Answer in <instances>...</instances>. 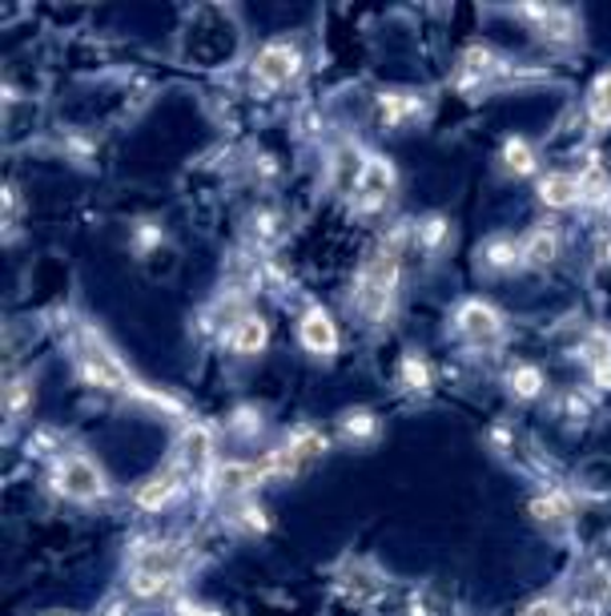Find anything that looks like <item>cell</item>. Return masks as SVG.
<instances>
[{
    "label": "cell",
    "instance_id": "6da1fadb",
    "mask_svg": "<svg viewBox=\"0 0 611 616\" xmlns=\"http://www.w3.org/2000/svg\"><path fill=\"white\" fill-rule=\"evenodd\" d=\"M398 263L395 254H378L358 278V307L366 310V319H386L390 310V295H395Z\"/></svg>",
    "mask_w": 611,
    "mask_h": 616
},
{
    "label": "cell",
    "instance_id": "7a4b0ae2",
    "mask_svg": "<svg viewBox=\"0 0 611 616\" xmlns=\"http://www.w3.org/2000/svg\"><path fill=\"white\" fill-rule=\"evenodd\" d=\"M81 375L89 379V383H97V387H129V375H125L121 359H117L97 334H85V347H81Z\"/></svg>",
    "mask_w": 611,
    "mask_h": 616
},
{
    "label": "cell",
    "instance_id": "3957f363",
    "mask_svg": "<svg viewBox=\"0 0 611 616\" xmlns=\"http://www.w3.org/2000/svg\"><path fill=\"white\" fill-rule=\"evenodd\" d=\"M57 488L65 491L68 500H101L105 471L85 456H68V459H61V468H57Z\"/></svg>",
    "mask_w": 611,
    "mask_h": 616
},
{
    "label": "cell",
    "instance_id": "277c9868",
    "mask_svg": "<svg viewBox=\"0 0 611 616\" xmlns=\"http://www.w3.org/2000/svg\"><path fill=\"white\" fill-rule=\"evenodd\" d=\"M298 65H302L298 49H290V45H266L258 53V61H254V81H258L261 89H278V85H286V81H294Z\"/></svg>",
    "mask_w": 611,
    "mask_h": 616
},
{
    "label": "cell",
    "instance_id": "5b68a950",
    "mask_svg": "<svg viewBox=\"0 0 611 616\" xmlns=\"http://www.w3.org/2000/svg\"><path fill=\"white\" fill-rule=\"evenodd\" d=\"M390 190H395V166L386 158H366L358 178H354V202L363 205V210H371V205L383 202Z\"/></svg>",
    "mask_w": 611,
    "mask_h": 616
},
{
    "label": "cell",
    "instance_id": "8992f818",
    "mask_svg": "<svg viewBox=\"0 0 611 616\" xmlns=\"http://www.w3.org/2000/svg\"><path fill=\"white\" fill-rule=\"evenodd\" d=\"M459 331L467 334L471 342H479V347H487V342L499 339V331H503V315H499L491 302H463L459 307Z\"/></svg>",
    "mask_w": 611,
    "mask_h": 616
},
{
    "label": "cell",
    "instance_id": "52a82bcc",
    "mask_svg": "<svg viewBox=\"0 0 611 616\" xmlns=\"http://www.w3.org/2000/svg\"><path fill=\"white\" fill-rule=\"evenodd\" d=\"M210 456H214V435H210V427H190L178 439V464L185 471H205Z\"/></svg>",
    "mask_w": 611,
    "mask_h": 616
},
{
    "label": "cell",
    "instance_id": "ba28073f",
    "mask_svg": "<svg viewBox=\"0 0 611 616\" xmlns=\"http://www.w3.org/2000/svg\"><path fill=\"white\" fill-rule=\"evenodd\" d=\"M302 347L314 354H334V347H339V331L322 310H310L302 319Z\"/></svg>",
    "mask_w": 611,
    "mask_h": 616
},
{
    "label": "cell",
    "instance_id": "9c48e42d",
    "mask_svg": "<svg viewBox=\"0 0 611 616\" xmlns=\"http://www.w3.org/2000/svg\"><path fill=\"white\" fill-rule=\"evenodd\" d=\"M539 198H544V205H551V210H567V205L579 202V178L551 173V178L539 182Z\"/></svg>",
    "mask_w": 611,
    "mask_h": 616
},
{
    "label": "cell",
    "instance_id": "30bf717a",
    "mask_svg": "<svg viewBox=\"0 0 611 616\" xmlns=\"http://www.w3.org/2000/svg\"><path fill=\"white\" fill-rule=\"evenodd\" d=\"M555 254H559V234H555L551 226H535L532 230V238L523 242V258H527V263H551Z\"/></svg>",
    "mask_w": 611,
    "mask_h": 616
},
{
    "label": "cell",
    "instance_id": "8fae6325",
    "mask_svg": "<svg viewBox=\"0 0 611 616\" xmlns=\"http://www.w3.org/2000/svg\"><path fill=\"white\" fill-rule=\"evenodd\" d=\"M229 347L238 354H258L266 347V322L261 319H242L234 331H229Z\"/></svg>",
    "mask_w": 611,
    "mask_h": 616
},
{
    "label": "cell",
    "instance_id": "7c38bea8",
    "mask_svg": "<svg viewBox=\"0 0 611 616\" xmlns=\"http://www.w3.org/2000/svg\"><path fill=\"white\" fill-rule=\"evenodd\" d=\"M173 491H178V476H158L137 491V503H141L146 512H158V508H165V500H170Z\"/></svg>",
    "mask_w": 611,
    "mask_h": 616
},
{
    "label": "cell",
    "instance_id": "4fadbf2b",
    "mask_svg": "<svg viewBox=\"0 0 611 616\" xmlns=\"http://www.w3.org/2000/svg\"><path fill=\"white\" fill-rule=\"evenodd\" d=\"M579 194H583V202H608L611 182H608V170H603L600 161H591L588 173H579Z\"/></svg>",
    "mask_w": 611,
    "mask_h": 616
},
{
    "label": "cell",
    "instance_id": "5bb4252c",
    "mask_svg": "<svg viewBox=\"0 0 611 616\" xmlns=\"http://www.w3.org/2000/svg\"><path fill=\"white\" fill-rule=\"evenodd\" d=\"M588 114L596 126H611V73H603L588 93Z\"/></svg>",
    "mask_w": 611,
    "mask_h": 616
},
{
    "label": "cell",
    "instance_id": "9a60e30c",
    "mask_svg": "<svg viewBox=\"0 0 611 616\" xmlns=\"http://www.w3.org/2000/svg\"><path fill=\"white\" fill-rule=\"evenodd\" d=\"M258 476V468H246V464H226V468L217 471V491H226V496H238L246 491Z\"/></svg>",
    "mask_w": 611,
    "mask_h": 616
},
{
    "label": "cell",
    "instance_id": "2e32d148",
    "mask_svg": "<svg viewBox=\"0 0 611 616\" xmlns=\"http://www.w3.org/2000/svg\"><path fill=\"white\" fill-rule=\"evenodd\" d=\"M544 17V33L551 36V41H576V21L567 17L564 9H532Z\"/></svg>",
    "mask_w": 611,
    "mask_h": 616
},
{
    "label": "cell",
    "instance_id": "e0dca14e",
    "mask_svg": "<svg viewBox=\"0 0 611 616\" xmlns=\"http://www.w3.org/2000/svg\"><path fill=\"white\" fill-rule=\"evenodd\" d=\"M532 516L544 520V524H564L567 516H571V508H567L564 496H539V500H532Z\"/></svg>",
    "mask_w": 611,
    "mask_h": 616
},
{
    "label": "cell",
    "instance_id": "ac0fdd59",
    "mask_svg": "<svg viewBox=\"0 0 611 616\" xmlns=\"http://www.w3.org/2000/svg\"><path fill=\"white\" fill-rule=\"evenodd\" d=\"M511 387H515V395L532 400V395L544 391V375H539L535 367H515V371H511Z\"/></svg>",
    "mask_w": 611,
    "mask_h": 616
},
{
    "label": "cell",
    "instance_id": "d6986e66",
    "mask_svg": "<svg viewBox=\"0 0 611 616\" xmlns=\"http://www.w3.org/2000/svg\"><path fill=\"white\" fill-rule=\"evenodd\" d=\"M503 161H507L511 173H532L535 170V153L527 141H507V149H503Z\"/></svg>",
    "mask_w": 611,
    "mask_h": 616
},
{
    "label": "cell",
    "instance_id": "ffe728a7",
    "mask_svg": "<svg viewBox=\"0 0 611 616\" xmlns=\"http://www.w3.org/2000/svg\"><path fill=\"white\" fill-rule=\"evenodd\" d=\"M523 258V246H515V242H507V238H499V242H491L487 246V263L491 266H515Z\"/></svg>",
    "mask_w": 611,
    "mask_h": 616
},
{
    "label": "cell",
    "instance_id": "44dd1931",
    "mask_svg": "<svg viewBox=\"0 0 611 616\" xmlns=\"http://www.w3.org/2000/svg\"><path fill=\"white\" fill-rule=\"evenodd\" d=\"M403 375H407L410 387H427V383H430V379H427V367H422L419 359H415V354H410L407 363H403Z\"/></svg>",
    "mask_w": 611,
    "mask_h": 616
},
{
    "label": "cell",
    "instance_id": "7402d4cb",
    "mask_svg": "<svg viewBox=\"0 0 611 616\" xmlns=\"http://www.w3.org/2000/svg\"><path fill=\"white\" fill-rule=\"evenodd\" d=\"M591 375L600 379L603 387H611V351H600V354H591Z\"/></svg>",
    "mask_w": 611,
    "mask_h": 616
},
{
    "label": "cell",
    "instance_id": "603a6c76",
    "mask_svg": "<svg viewBox=\"0 0 611 616\" xmlns=\"http://www.w3.org/2000/svg\"><path fill=\"white\" fill-rule=\"evenodd\" d=\"M24 403H29V383H24V379H17V383L9 387V407H12V415H21Z\"/></svg>",
    "mask_w": 611,
    "mask_h": 616
},
{
    "label": "cell",
    "instance_id": "cb8c5ba5",
    "mask_svg": "<svg viewBox=\"0 0 611 616\" xmlns=\"http://www.w3.org/2000/svg\"><path fill=\"white\" fill-rule=\"evenodd\" d=\"M523 616H567V613H564V605H555V601H532Z\"/></svg>",
    "mask_w": 611,
    "mask_h": 616
},
{
    "label": "cell",
    "instance_id": "d4e9b609",
    "mask_svg": "<svg viewBox=\"0 0 611 616\" xmlns=\"http://www.w3.org/2000/svg\"><path fill=\"white\" fill-rule=\"evenodd\" d=\"M346 432H351V435H371L374 419H371V415H351V419H346Z\"/></svg>",
    "mask_w": 611,
    "mask_h": 616
},
{
    "label": "cell",
    "instance_id": "484cf974",
    "mask_svg": "<svg viewBox=\"0 0 611 616\" xmlns=\"http://www.w3.org/2000/svg\"><path fill=\"white\" fill-rule=\"evenodd\" d=\"M182 616H222V613H214V608H182Z\"/></svg>",
    "mask_w": 611,
    "mask_h": 616
}]
</instances>
